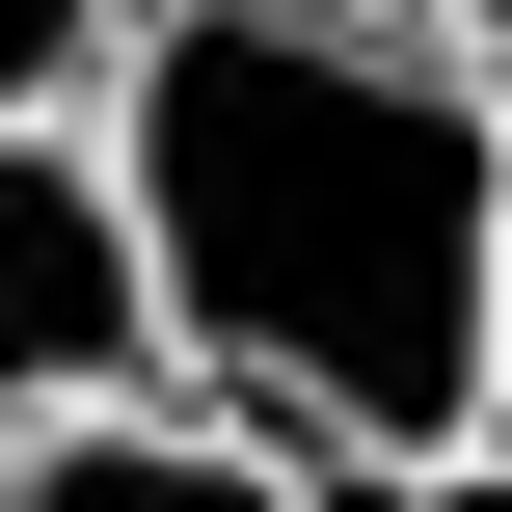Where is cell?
I'll return each instance as SVG.
<instances>
[{
  "label": "cell",
  "instance_id": "6da1fadb",
  "mask_svg": "<svg viewBox=\"0 0 512 512\" xmlns=\"http://www.w3.org/2000/svg\"><path fill=\"white\" fill-rule=\"evenodd\" d=\"M108 162H135V243H162V351H216L270 432L432 486L512 405V108L459 27L162 0Z\"/></svg>",
  "mask_w": 512,
  "mask_h": 512
},
{
  "label": "cell",
  "instance_id": "5b68a950",
  "mask_svg": "<svg viewBox=\"0 0 512 512\" xmlns=\"http://www.w3.org/2000/svg\"><path fill=\"white\" fill-rule=\"evenodd\" d=\"M432 512H512V405H486V432H459V459H432Z\"/></svg>",
  "mask_w": 512,
  "mask_h": 512
},
{
  "label": "cell",
  "instance_id": "8992f818",
  "mask_svg": "<svg viewBox=\"0 0 512 512\" xmlns=\"http://www.w3.org/2000/svg\"><path fill=\"white\" fill-rule=\"evenodd\" d=\"M432 27H459V54H512V0H432Z\"/></svg>",
  "mask_w": 512,
  "mask_h": 512
},
{
  "label": "cell",
  "instance_id": "277c9868",
  "mask_svg": "<svg viewBox=\"0 0 512 512\" xmlns=\"http://www.w3.org/2000/svg\"><path fill=\"white\" fill-rule=\"evenodd\" d=\"M108 54H135V27H108V0H0V108H81V81H108Z\"/></svg>",
  "mask_w": 512,
  "mask_h": 512
},
{
  "label": "cell",
  "instance_id": "3957f363",
  "mask_svg": "<svg viewBox=\"0 0 512 512\" xmlns=\"http://www.w3.org/2000/svg\"><path fill=\"white\" fill-rule=\"evenodd\" d=\"M0 512H324V486L243 459V432H162V405H54V432L0 459Z\"/></svg>",
  "mask_w": 512,
  "mask_h": 512
},
{
  "label": "cell",
  "instance_id": "7a4b0ae2",
  "mask_svg": "<svg viewBox=\"0 0 512 512\" xmlns=\"http://www.w3.org/2000/svg\"><path fill=\"white\" fill-rule=\"evenodd\" d=\"M162 351V243H135V162L81 108H0V432L54 405H135Z\"/></svg>",
  "mask_w": 512,
  "mask_h": 512
}]
</instances>
